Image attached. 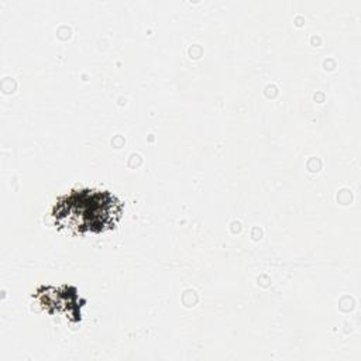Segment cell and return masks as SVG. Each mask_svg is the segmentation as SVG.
Here are the masks:
<instances>
[{
    "label": "cell",
    "instance_id": "6da1fadb",
    "mask_svg": "<svg viewBox=\"0 0 361 361\" xmlns=\"http://www.w3.org/2000/svg\"><path fill=\"white\" fill-rule=\"evenodd\" d=\"M121 204L106 190L79 189L61 197L54 206L55 221L79 233H100L110 228L118 219Z\"/></svg>",
    "mask_w": 361,
    "mask_h": 361
}]
</instances>
